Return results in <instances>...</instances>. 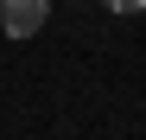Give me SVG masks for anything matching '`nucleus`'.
<instances>
[{
	"label": "nucleus",
	"instance_id": "f03ea898",
	"mask_svg": "<svg viewBox=\"0 0 146 140\" xmlns=\"http://www.w3.org/2000/svg\"><path fill=\"white\" fill-rule=\"evenodd\" d=\"M108 13H146V0H102Z\"/></svg>",
	"mask_w": 146,
	"mask_h": 140
},
{
	"label": "nucleus",
	"instance_id": "f257e3e1",
	"mask_svg": "<svg viewBox=\"0 0 146 140\" xmlns=\"http://www.w3.org/2000/svg\"><path fill=\"white\" fill-rule=\"evenodd\" d=\"M44 19H51V0H0V26H7V38H38Z\"/></svg>",
	"mask_w": 146,
	"mask_h": 140
}]
</instances>
